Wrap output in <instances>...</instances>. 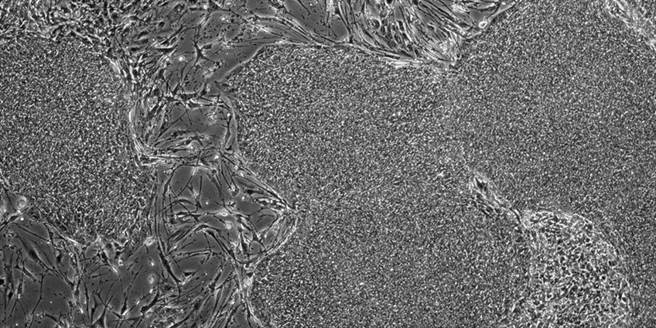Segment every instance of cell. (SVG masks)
<instances>
[{"label": "cell", "instance_id": "cell-1", "mask_svg": "<svg viewBox=\"0 0 656 328\" xmlns=\"http://www.w3.org/2000/svg\"><path fill=\"white\" fill-rule=\"evenodd\" d=\"M397 68L360 52L278 46L245 68L240 147L249 168L287 198L333 202L367 184V114Z\"/></svg>", "mask_w": 656, "mask_h": 328}]
</instances>
